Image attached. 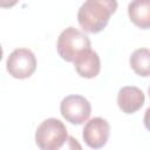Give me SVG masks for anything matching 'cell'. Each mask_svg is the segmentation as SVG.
Returning <instances> with one entry per match:
<instances>
[{"label": "cell", "mask_w": 150, "mask_h": 150, "mask_svg": "<svg viewBox=\"0 0 150 150\" xmlns=\"http://www.w3.org/2000/svg\"><path fill=\"white\" fill-rule=\"evenodd\" d=\"M117 6V0H86L77 12L79 25L87 33H100L107 27Z\"/></svg>", "instance_id": "cell-1"}, {"label": "cell", "mask_w": 150, "mask_h": 150, "mask_svg": "<svg viewBox=\"0 0 150 150\" xmlns=\"http://www.w3.org/2000/svg\"><path fill=\"white\" fill-rule=\"evenodd\" d=\"M68 139L67 128L57 118H47L35 131V143L42 150H57Z\"/></svg>", "instance_id": "cell-2"}, {"label": "cell", "mask_w": 150, "mask_h": 150, "mask_svg": "<svg viewBox=\"0 0 150 150\" xmlns=\"http://www.w3.org/2000/svg\"><path fill=\"white\" fill-rule=\"evenodd\" d=\"M90 46L91 42L89 38L74 27H68L62 30L56 42L59 55L67 62H74L77 55L82 50L90 48Z\"/></svg>", "instance_id": "cell-3"}, {"label": "cell", "mask_w": 150, "mask_h": 150, "mask_svg": "<svg viewBox=\"0 0 150 150\" xmlns=\"http://www.w3.org/2000/svg\"><path fill=\"white\" fill-rule=\"evenodd\" d=\"M6 68L9 75H12L14 79H28L36 69L35 55L27 48H16L7 57Z\"/></svg>", "instance_id": "cell-4"}, {"label": "cell", "mask_w": 150, "mask_h": 150, "mask_svg": "<svg viewBox=\"0 0 150 150\" xmlns=\"http://www.w3.org/2000/svg\"><path fill=\"white\" fill-rule=\"evenodd\" d=\"M60 111L67 122L80 125L89 118L91 105L89 101L81 95H68L61 101Z\"/></svg>", "instance_id": "cell-5"}, {"label": "cell", "mask_w": 150, "mask_h": 150, "mask_svg": "<svg viewBox=\"0 0 150 150\" xmlns=\"http://www.w3.org/2000/svg\"><path fill=\"white\" fill-rule=\"evenodd\" d=\"M110 135V125L107 120L102 117H94L89 120L82 130L84 143L91 149L103 148Z\"/></svg>", "instance_id": "cell-6"}, {"label": "cell", "mask_w": 150, "mask_h": 150, "mask_svg": "<svg viewBox=\"0 0 150 150\" xmlns=\"http://www.w3.org/2000/svg\"><path fill=\"white\" fill-rule=\"evenodd\" d=\"M76 73L84 79H94L101 70V61L98 54L91 48L82 50L74 61Z\"/></svg>", "instance_id": "cell-7"}, {"label": "cell", "mask_w": 150, "mask_h": 150, "mask_svg": "<svg viewBox=\"0 0 150 150\" xmlns=\"http://www.w3.org/2000/svg\"><path fill=\"white\" fill-rule=\"evenodd\" d=\"M143 91L135 86H127L120 89L117 94V105L124 114H134L144 104Z\"/></svg>", "instance_id": "cell-8"}, {"label": "cell", "mask_w": 150, "mask_h": 150, "mask_svg": "<svg viewBox=\"0 0 150 150\" xmlns=\"http://www.w3.org/2000/svg\"><path fill=\"white\" fill-rule=\"evenodd\" d=\"M130 21L141 29H150V0H132L128 5Z\"/></svg>", "instance_id": "cell-9"}, {"label": "cell", "mask_w": 150, "mask_h": 150, "mask_svg": "<svg viewBox=\"0 0 150 150\" xmlns=\"http://www.w3.org/2000/svg\"><path fill=\"white\" fill-rule=\"evenodd\" d=\"M131 69L142 77L150 76V49L138 48L136 49L129 60Z\"/></svg>", "instance_id": "cell-10"}, {"label": "cell", "mask_w": 150, "mask_h": 150, "mask_svg": "<svg viewBox=\"0 0 150 150\" xmlns=\"http://www.w3.org/2000/svg\"><path fill=\"white\" fill-rule=\"evenodd\" d=\"M19 2V0H0V6L2 8H11L15 6Z\"/></svg>", "instance_id": "cell-11"}, {"label": "cell", "mask_w": 150, "mask_h": 150, "mask_svg": "<svg viewBox=\"0 0 150 150\" xmlns=\"http://www.w3.org/2000/svg\"><path fill=\"white\" fill-rule=\"evenodd\" d=\"M143 123H144V127L146 128V130L150 131V107L145 110V114L143 117Z\"/></svg>", "instance_id": "cell-12"}, {"label": "cell", "mask_w": 150, "mask_h": 150, "mask_svg": "<svg viewBox=\"0 0 150 150\" xmlns=\"http://www.w3.org/2000/svg\"><path fill=\"white\" fill-rule=\"evenodd\" d=\"M149 97H150V87H149Z\"/></svg>", "instance_id": "cell-13"}]
</instances>
